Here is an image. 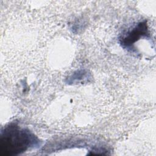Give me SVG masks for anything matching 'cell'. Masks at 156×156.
<instances>
[{"instance_id":"1","label":"cell","mask_w":156,"mask_h":156,"mask_svg":"<svg viewBox=\"0 0 156 156\" xmlns=\"http://www.w3.org/2000/svg\"><path fill=\"white\" fill-rule=\"evenodd\" d=\"M38 143L37 138L30 131L10 124L1 132L0 153L3 156L18 155L35 146Z\"/></svg>"}]
</instances>
